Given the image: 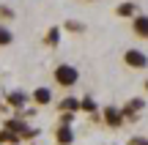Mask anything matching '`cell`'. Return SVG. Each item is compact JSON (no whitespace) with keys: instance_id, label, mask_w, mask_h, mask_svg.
<instances>
[{"instance_id":"7a4b0ae2","label":"cell","mask_w":148,"mask_h":145,"mask_svg":"<svg viewBox=\"0 0 148 145\" xmlns=\"http://www.w3.org/2000/svg\"><path fill=\"white\" fill-rule=\"evenodd\" d=\"M55 82H58L60 88H74L79 82V71H77V66H69V63H60V66H55Z\"/></svg>"},{"instance_id":"8992f818","label":"cell","mask_w":148,"mask_h":145,"mask_svg":"<svg viewBox=\"0 0 148 145\" xmlns=\"http://www.w3.org/2000/svg\"><path fill=\"white\" fill-rule=\"evenodd\" d=\"M5 104H8L11 110H16V112H22V110L27 107V93H22V91H8V93H5Z\"/></svg>"},{"instance_id":"e0dca14e","label":"cell","mask_w":148,"mask_h":145,"mask_svg":"<svg viewBox=\"0 0 148 145\" xmlns=\"http://www.w3.org/2000/svg\"><path fill=\"white\" fill-rule=\"evenodd\" d=\"M0 19L11 22V19H14V8H11V5H0Z\"/></svg>"},{"instance_id":"ffe728a7","label":"cell","mask_w":148,"mask_h":145,"mask_svg":"<svg viewBox=\"0 0 148 145\" xmlns=\"http://www.w3.org/2000/svg\"><path fill=\"white\" fill-rule=\"evenodd\" d=\"M3 110H11V107H8V104H3V101H0V112H3Z\"/></svg>"},{"instance_id":"ba28073f","label":"cell","mask_w":148,"mask_h":145,"mask_svg":"<svg viewBox=\"0 0 148 145\" xmlns=\"http://www.w3.org/2000/svg\"><path fill=\"white\" fill-rule=\"evenodd\" d=\"M60 38H63V27H60V25H52L47 33H44V44H47L49 49H55V47H58V44H60Z\"/></svg>"},{"instance_id":"30bf717a","label":"cell","mask_w":148,"mask_h":145,"mask_svg":"<svg viewBox=\"0 0 148 145\" xmlns=\"http://www.w3.org/2000/svg\"><path fill=\"white\" fill-rule=\"evenodd\" d=\"M55 140H58V145H71L74 142V129L66 123H60L58 129H55Z\"/></svg>"},{"instance_id":"603a6c76","label":"cell","mask_w":148,"mask_h":145,"mask_svg":"<svg viewBox=\"0 0 148 145\" xmlns=\"http://www.w3.org/2000/svg\"><path fill=\"white\" fill-rule=\"evenodd\" d=\"M16 145H22V142H16Z\"/></svg>"},{"instance_id":"7402d4cb","label":"cell","mask_w":148,"mask_h":145,"mask_svg":"<svg viewBox=\"0 0 148 145\" xmlns=\"http://www.w3.org/2000/svg\"><path fill=\"white\" fill-rule=\"evenodd\" d=\"M145 91H148V80H145Z\"/></svg>"},{"instance_id":"9c48e42d","label":"cell","mask_w":148,"mask_h":145,"mask_svg":"<svg viewBox=\"0 0 148 145\" xmlns=\"http://www.w3.org/2000/svg\"><path fill=\"white\" fill-rule=\"evenodd\" d=\"M115 14L123 16V19H134V16H137V3H134V0H123V3H118Z\"/></svg>"},{"instance_id":"4fadbf2b","label":"cell","mask_w":148,"mask_h":145,"mask_svg":"<svg viewBox=\"0 0 148 145\" xmlns=\"http://www.w3.org/2000/svg\"><path fill=\"white\" fill-rule=\"evenodd\" d=\"M16 142H22L19 134H14L11 129H5V126H3V129H0V145H16Z\"/></svg>"},{"instance_id":"5bb4252c","label":"cell","mask_w":148,"mask_h":145,"mask_svg":"<svg viewBox=\"0 0 148 145\" xmlns=\"http://www.w3.org/2000/svg\"><path fill=\"white\" fill-rule=\"evenodd\" d=\"M60 27H63L66 33H85V25H82L79 19H66Z\"/></svg>"},{"instance_id":"8fae6325","label":"cell","mask_w":148,"mask_h":145,"mask_svg":"<svg viewBox=\"0 0 148 145\" xmlns=\"http://www.w3.org/2000/svg\"><path fill=\"white\" fill-rule=\"evenodd\" d=\"M60 112H79L82 110V99H74V96H63V101L58 104Z\"/></svg>"},{"instance_id":"52a82bcc","label":"cell","mask_w":148,"mask_h":145,"mask_svg":"<svg viewBox=\"0 0 148 145\" xmlns=\"http://www.w3.org/2000/svg\"><path fill=\"white\" fill-rule=\"evenodd\" d=\"M132 30L137 38H148V14H137L132 19Z\"/></svg>"},{"instance_id":"2e32d148","label":"cell","mask_w":148,"mask_h":145,"mask_svg":"<svg viewBox=\"0 0 148 145\" xmlns=\"http://www.w3.org/2000/svg\"><path fill=\"white\" fill-rule=\"evenodd\" d=\"M8 44H14V33L5 25H0V47H8Z\"/></svg>"},{"instance_id":"6da1fadb","label":"cell","mask_w":148,"mask_h":145,"mask_svg":"<svg viewBox=\"0 0 148 145\" xmlns=\"http://www.w3.org/2000/svg\"><path fill=\"white\" fill-rule=\"evenodd\" d=\"M5 129H11L14 134H19V140L25 142V140H36L38 137V131L41 129H36V126H30L22 115H16V118H8L5 120Z\"/></svg>"},{"instance_id":"44dd1931","label":"cell","mask_w":148,"mask_h":145,"mask_svg":"<svg viewBox=\"0 0 148 145\" xmlns=\"http://www.w3.org/2000/svg\"><path fill=\"white\" fill-rule=\"evenodd\" d=\"M85 3H96V0H85Z\"/></svg>"},{"instance_id":"7c38bea8","label":"cell","mask_w":148,"mask_h":145,"mask_svg":"<svg viewBox=\"0 0 148 145\" xmlns=\"http://www.w3.org/2000/svg\"><path fill=\"white\" fill-rule=\"evenodd\" d=\"M33 101H36V107H47L52 101V91L49 88H36L33 91Z\"/></svg>"},{"instance_id":"9a60e30c","label":"cell","mask_w":148,"mask_h":145,"mask_svg":"<svg viewBox=\"0 0 148 145\" xmlns=\"http://www.w3.org/2000/svg\"><path fill=\"white\" fill-rule=\"evenodd\" d=\"M82 112H88V115H96V112H99V104H96V99H90V96L82 99Z\"/></svg>"},{"instance_id":"5b68a950","label":"cell","mask_w":148,"mask_h":145,"mask_svg":"<svg viewBox=\"0 0 148 145\" xmlns=\"http://www.w3.org/2000/svg\"><path fill=\"white\" fill-rule=\"evenodd\" d=\"M123 115H126V120H137V115H140V110H145V99H140V96H134V99H129L126 104H123Z\"/></svg>"},{"instance_id":"3957f363","label":"cell","mask_w":148,"mask_h":145,"mask_svg":"<svg viewBox=\"0 0 148 145\" xmlns=\"http://www.w3.org/2000/svg\"><path fill=\"white\" fill-rule=\"evenodd\" d=\"M123 63L129 66V69H148V55L143 52V49H126L123 52Z\"/></svg>"},{"instance_id":"277c9868","label":"cell","mask_w":148,"mask_h":145,"mask_svg":"<svg viewBox=\"0 0 148 145\" xmlns=\"http://www.w3.org/2000/svg\"><path fill=\"white\" fill-rule=\"evenodd\" d=\"M101 120H104L110 129H118V126L126 120V115H123V110H121V107H112V104H110V107L101 110Z\"/></svg>"},{"instance_id":"ac0fdd59","label":"cell","mask_w":148,"mask_h":145,"mask_svg":"<svg viewBox=\"0 0 148 145\" xmlns=\"http://www.w3.org/2000/svg\"><path fill=\"white\" fill-rule=\"evenodd\" d=\"M71 120H74V112H60V123L71 126Z\"/></svg>"},{"instance_id":"d6986e66","label":"cell","mask_w":148,"mask_h":145,"mask_svg":"<svg viewBox=\"0 0 148 145\" xmlns=\"http://www.w3.org/2000/svg\"><path fill=\"white\" fill-rule=\"evenodd\" d=\"M129 145H148V140H145V137H132Z\"/></svg>"}]
</instances>
